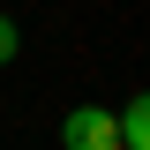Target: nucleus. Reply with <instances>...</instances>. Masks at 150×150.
Wrapping results in <instances>:
<instances>
[{
	"mask_svg": "<svg viewBox=\"0 0 150 150\" xmlns=\"http://www.w3.org/2000/svg\"><path fill=\"white\" fill-rule=\"evenodd\" d=\"M60 150H128V143H120V112L75 105L68 120H60Z\"/></svg>",
	"mask_w": 150,
	"mask_h": 150,
	"instance_id": "1",
	"label": "nucleus"
},
{
	"mask_svg": "<svg viewBox=\"0 0 150 150\" xmlns=\"http://www.w3.org/2000/svg\"><path fill=\"white\" fill-rule=\"evenodd\" d=\"M120 143H128V150H150V90L120 105Z\"/></svg>",
	"mask_w": 150,
	"mask_h": 150,
	"instance_id": "2",
	"label": "nucleus"
},
{
	"mask_svg": "<svg viewBox=\"0 0 150 150\" xmlns=\"http://www.w3.org/2000/svg\"><path fill=\"white\" fill-rule=\"evenodd\" d=\"M15 45H23V38H15V23L0 15V68H8V60H15Z\"/></svg>",
	"mask_w": 150,
	"mask_h": 150,
	"instance_id": "3",
	"label": "nucleus"
}]
</instances>
